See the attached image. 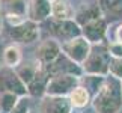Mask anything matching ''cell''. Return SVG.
<instances>
[{
	"label": "cell",
	"instance_id": "cell-17",
	"mask_svg": "<svg viewBox=\"0 0 122 113\" xmlns=\"http://www.w3.org/2000/svg\"><path fill=\"white\" fill-rule=\"evenodd\" d=\"M101 17V8L100 6H89L86 9H81L80 12L77 14V23L81 26H84L86 23L97 20V18Z\"/></svg>",
	"mask_w": 122,
	"mask_h": 113
},
{
	"label": "cell",
	"instance_id": "cell-27",
	"mask_svg": "<svg viewBox=\"0 0 122 113\" xmlns=\"http://www.w3.org/2000/svg\"><path fill=\"white\" fill-rule=\"evenodd\" d=\"M50 2H54V0H50Z\"/></svg>",
	"mask_w": 122,
	"mask_h": 113
},
{
	"label": "cell",
	"instance_id": "cell-22",
	"mask_svg": "<svg viewBox=\"0 0 122 113\" xmlns=\"http://www.w3.org/2000/svg\"><path fill=\"white\" fill-rule=\"evenodd\" d=\"M11 113H30V103L27 97H20L18 103L15 104V107L12 109Z\"/></svg>",
	"mask_w": 122,
	"mask_h": 113
},
{
	"label": "cell",
	"instance_id": "cell-14",
	"mask_svg": "<svg viewBox=\"0 0 122 113\" xmlns=\"http://www.w3.org/2000/svg\"><path fill=\"white\" fill-rule=\"evenodd\" d=\"M68 98H69V101H71L72 107L83 109V107H86L89 103H91V92H89L84 86H80V84H78V86L68 95Z\"/></svg>",
	"mask_w": 122,
	"mask_h": 113
},
{
	"label": "cell",
	"instance_id": "cell-3",
	"mask_svg": "<svg viewBox=\"0 0 122 113\" xmlns=\"http://www.w3.org/2000/svg\"><path fill=\"white\" fill-rule=\"evenodd\" d=\"M80 80L77 75L72 74H59L53 75L47 86L45 95H53V97H68L74 89L78 86Z\"/></svg>",
	"mask_w": 122,
	"mask_h": 113
},
{
	"label": "cell",
	"instance_id": "cell-25",
	"mask_svg": "<svg viewBox=\"0 0 122 113\" xmlns=\"http://www.w3.org/2000/svg\"><path fill=\"white\" fill-rule=\"evenodd\" d=\"M0 8H2V0H0Z\"/></svg>",
	"mask_w": 122,
	"mask_h": 113
},
{
	"label": "cell",
	"instance_id": "cell-13",
	"mask_svg": "<svg viewBox=\"0 0 122 113\" xmlns=\"http://www.w3.org/2000/svg\"><path fill=\"white\" fill-rule=\"evenodd\" d=\"M72 15H74V11L66 0H54V2H51V17L56 21L71 20Z\"/></svg>",
	"mask_w": 122,
	"mask_h": 113
},
{
	"label": "cell",
	"instance_id": "cell-11",
	"mask_svg": "<svg viewBox=\"0 0 122 113\" xmlns=\"http://www.w3.org/2000/svg\"><path fill=\"white\" fill-rule=\"evenodd\" d=\"M54 32L60 39L65 41H69V39H74V38H78L81 36V27L77 21L74 20H63V21H57L54 26Z\"/></svg>",
	"mask_w": 122,
	"mask_h": 113
},
{
	"label": "cell",
	"instance_id": "cell-8",
	"mask_svg": "<svg viewBox=\"0 0 122 113\" xmlns=\"http://www.w3.org/2000/svg\"><path fill=\"white\" fill-rule=\"evenodd\" d=\"M107 32V23L102 17L97 18L86 23L84 26H81V35L91 42V44H100L104 41Z\"/></svg>",
	"mask_w": 122,
	"mask_h": 113
},
{
	"label": "cell",
	"instance_id": "cell-4",
	"mask_svg": "<svg viewBox=\"0 0 122 113\" xmlns=\"http://www.w3.org/2000/svg\"><path fill=\"white\" fill-rule=\"evenodd\" d=\"M0 92H11L18 97H26L29 93L27 86L18 77L17 71L9 67L0 68Z\"/></svg>",
	"mask_w": 122,
	"mask_h": 113
},
{
	"label": "cell",
	"instance_id": "cell-18",
	"mask_svg": "<svg viewBox=\"0 0 122 113\" xmlns=\"http://www.w3.org/2000/svg\"><path fill=\"white\" fill-rule=\"evenodd\" d=\"M20 97L11 92H0V113H11Z\"/></svg>",
	"mask_w": 122,
	"mask_h": 113
},
{
	"label": "cell",
	"instance_id": "cell-1",
	"mask_svg": "<svg viewBox=\"0 0 122 113\" xmlns=\"http://www.w3.org/2000/svg\"><path fill=\"white\" fill-rule=\"evenodd\" d=\"M92 104L97 113H119L122 109V83L115 77L104 78L93 95Z\"/></svg>",
	"mask_w": 122,
	"mask_h": 113
},
{
	"label": "cell",
	"instance_id": "cell-10",
	"mask_svg": "<svg viewBox=\"0 0 122 113\" xmlns=\"http://www.w3.org/2000/svg\"><path fill=\"white\" fill-rule=\"evenodd\" d=\"M27 18L33 23H41L51 17V2L50 0H29L26 9Z\"/></svg>",
	"mask_w": 122,
	"mask_h": 113
},
{
	"label": "cell",
	"instance_id": "cell-9",
	"mask_svg": "<svg viewBox=\"0 0 122 113\" xmlns=\"http://www.w3.org/2000/svg\"><path fill=\"white\" fill-rule=\"evenodd\" d=\"M72 104L68 97H53L45 95L41 101L39 113H71Z\"/></svg>",
	"mask_w": 122,
	"mask_h": 113
},
{
	"label": "cell",
	"instance_id": "cell-16",
	"mask_svg": "<svg viewBox=\"0 0 122 113\" xmlns=\"http://www.w3.org/2000/svg\"><path fill=\"white\" fill-rule=\"evenodd\" d=\"M39 68H41V65L38 62H27L26 65H21V67L17 69V74H18V77L23 80V83L27 86V84L35 78V75L39 71Z\"/></svg>",
	"mask_w": 122,
	"mask_h": 113
},
{
	"label": "cell",
	"instance_id": "cell-19",
	"mask_svg": "<svg viewBox=\"0 0 122 113\" xmlns=\"http://www.w3.org/2000/svg\"><path fill=\"white\" fill-rule=\"evenodd\" d=\"M100 8L112 15H119L122 14V0H100Z\"/></svg>",
	"mask_w": 122,
	"mask_h": 113
},
{
	"label": "cell",
	"instance_id": "cell-26",
	"mask_svg": "<svg viewBox=\"0 0 122 113\" xmlns=\"http://www.w3.org/2000/svg\"><path fill=\"white\" fill-rule=\"evenodd\" d=\"M30 113H38V112H30Z\"/></svg>",
	"mask_w": 122,
	"mask_h": 113
},
{
	"label": "cell",
	"instance_id": "cell-2",
	"mask_svg": "<svg viewBox=\"0 0 122 113\" xmlns=\"http://www.w3.org/2000/svg\"><path fill=\"white\" fill-rule=\"evenodd\" d=\"M60 47H62L63 54L68 59H71L74 63L80 65V67L86 62V59L89 57V54L92 51V44L83 35L78 38H74V39L62 42Z\"/></svg>",
	"mask_w": 122,
	"mask_h": 113
},
{
	"label": "cell",
	"instance_id": "cell-23",
	"mask_svg": "<svg viewBox=\"0 0 122 113\" xmlns=\"http://www.w3.org/2000/svg\"><path fill=\"white\" fill-rule=\"evenodd\" d=\"M115 36H116V41H119V42H122V24L116 29V33H115Z\"/></svg>",
	"mask_w": 122,
	"mask_h": 113
},
{
	"label": "cell",
	"instance_id": "cell-15",
	"mask_svg": "<svg viewBox=\"0 0 122 113\" xmlns=\"http://www.w3.org/2000/svg\"><path fill=\"white\" fill-rule=\"evenodd\" d=\"M21 50L18 45H9L5 48L3 51V62H5V67H9V68H15L21 63Z\"/></svg>",
	"mask_w": 122,
	"mask_h": 113
},
{
	"label": "cell",
	"instance_id": "cell-24",
	"mask_svg": "<svg viewBox=\"0 0 122 113\" xmlns=\"http://www.w3.org/2000/svg\"><path fill=\"white\" fill-rule=\"evenodd\" d=\"M0 30H2V20H0Z\"/></svg>",
	"mask_w": 122,
	"mask_h": 113
},
{
	"label": "cell",
	"instance_id": "cell-6",
	"mask_svg": "<svg viewBox=\"0 0 122 113\" xmlns=\"http://www.w3.org/2000/svg\"><path fill=\"white\" fill-rule=\"evenodd\" d=\"M9 36L15 42H20V44H32V42H35L39 36L38 23H33V21L27 20V21H23L17 26H11Z\"/></svg>",
	"mask_w": 122,
	"mask_h": 113
},
{
	"label": "cell",
	"instance_id": "cell-7",
	"mask_svg": "<svg viewBox=\"0 0 122 113\" xmlns=\"http://www.w3.org/2000/svg\"><path fill=\"white\" fill-rule=\"evenodd\" d=\"M60 56H62V47L57 41L54 39H47L44 42H41L36 48L35 57L41 67H47L51 65L53 62H56Z\"/></svg>",
	"mask_w": 122,
	"mask_h": 113
},
{
	"label": "cell",
	"instance_id": "cell-12",
	"mask_svg": "<svg viewBox=\"0 0 122 113\" xmlns=\"http://www.w3.org/2000/svg\"><path fill=\"white\" fill-rule=\"evenodd\" d=\"M50 74L47 72V69L44 67L39 68V71L36 72L35 78L27 84V92L30 93L32 97H44L47 93V86H48L50 82Z\"/></svg>",
	"mask_w": 122,
	"mask_h": 113
},
{
	"label": "cell",
	"instance_id": "cell-20",
	"mask_svg": "<svg viewBox=\"0 0 122 113\" xmlns=\"http://www.w3.org/2000/svg\"><path fill=\"white\" fill-rule=\"evenodd\" d=\"M109 74L112 77H115L116 80L122 82V59H112L110 60Z\"/></svg>",
	"mask_w": 122,
	"mask_h": 113
},
{
	"label": "cell",
	"instance_id": "cell-21",
	"mask_svg": "<svg viewBox=\"0 0 122 113\" xmlns=\"http://www.w3.org/2000/svg\"><path fill=\"white\" fill-rule=\"evenodd\" d=\"M107 53L110 54L112 59H122V42L113 41L107 47Z\"/></svg>",
	"mask_w": 122,
	"mask_h": 113
},
{
	"label": "cell",
	"instance_id": "cell-5",
	"mask_svg": "<svg viewBox=\"0 0 122 113\" xmlns=\"http://www.w3.org/2000/svg\"><path fill=\"white\" fill-rule=\"evenodd\" d=\"M110 54L104 50H92L89 57L86 59V62L83 63L84 72H87L89 75H104L109 74L110 68Z\"/></svg>",
	"mask_w": 122,
	"mask_h": 113
}]
</instances>
